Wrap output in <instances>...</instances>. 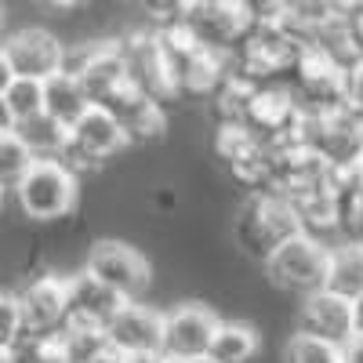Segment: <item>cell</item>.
<instances>
[{
	"label": "cell",
	"instance_id": "obj_15",
	"mask_svg": "<svg viewBox=\"0 0 363 363\" xmlns=\"http://www.w3.org/2000/svg\"><path fill=\"white\" fill-rule=\"evenodd\" d=\"M258 345H262V335H258L255 323H244V320H218L207 356H215L218 363H251V359L258 356Z\"/></svg>",
	"mask_w": 363,
	"mask_h": 363
},
{
	"label": "cell",
	"instance_id": "obj_17",
	"mask_svg": "<svg viewBox=\"0 0 363 363\" xmlns=\"http://www.w3.org/2000/svg\"><path fill=\"white\" fill-rule=\"evenodd\" d=\"M323 287L345 298H356L363 291V240H342L338 247H330Z\"/></svg>",
	"mask_w": 363,
	"mask_h": 363
},
{
	"label": "cell",
	"instance_id": "obj_2",
	"mask_svg": "<svg viewBox=\"0 0 363 363\" xmlns=\"http://www.w3.org/2000/svg\"><path fill=\"white\" fill-rule=\"evenodd\" d=\"M11 193L29 222H62L80 203V178L58 157H37Z\"/></svg>",
	"mask_w": 363,
	"mask_h": 363
},
{
	"label": "cell",
	"instance_id": "obj_26",
	"mask_svg": "<svg viewBox=\"0 0 363 363\" xmlns=\"http://www.w3.org/2000/svg\"><path fill=\"white\" fill-rule=\"evenodd\" d=\"M131 363H182V359H174V356H167V352L160 349V352H145V356H131Z\"/></svg>",
	"mask_w": 363,
	"mask_h": 363
},
{
	"label": "cell",
	"instance_id": "obj_14",
	"mask_svg": "<svg viewBox=\"0 0 363 363\" xmlns=\"http://www.w3.org/2000/svg\"><path fill=\"white\" fill-rule=\"evenodd\" d=\"M66 280H69V316L66 320H84V323L106 327L113 320V313L128 301L113 287H106L99 277H91L87 269L73 272V277H66Z\"/></svg>",
	"mask_w": 363,
	"mask_h": 363
},
{
	"label": "cell",
	"instance_id": "obj_1",
	"mask_svg": "<svg viewBox=\"0 0 363 363\" xmlns=\"http://www.w3.org/2000/svg\"><path fill=\"white\" fill-rule=\"evenodd\" d=\"M301 229L291 200L280 189H255L244 203H240L233 218V240L236 247L255 262H265L287 236Z\"/></svg>",
	"mask_w": 363,
	"mask_h": 363
},
{
	"label": "cell",
	"instance_id": "obj_21",
	"mask_svg": "<svg viewBox=\"0 0 363 363\" xmlns=\"http://www.w3.org/2000/svg\"><path fill=\"white\" fill-rule=\"evenodd\" d=\"M37 157L29 153V145L18 138V131H8L0 135V186L4 189H15L18 178L29 171V164H33Z\"/></svg>",
	"mask_w": 363,
	"mask_h": 363
},
{
	"label": "cell",
	"instance_id": "obj_6",
	"mask_svg": "<svg viewBox=\"0 0 363 363\" xmlns=\"http://www.w3.org/2000/svg\"><path fill=\"white\" fill-rule=\"evenodd\" d=\"M298 84H301V109L306 113H338L345 109L349 62L335 58L327 48L309 44L298 58Z\"/></svg>",
	"mask_w": 363,
	"mask_h": 363
},
{
	"label": "cell",
	"instance_id": "obj_8",
	"mask_svg": "<svg viewBox=\"0 0 363 363\" xmlns=\"http://www.w3.org/2000/svg\"><path fill=\"white\" fill-rule=\"evenodd\" d=\"M15 294L26 335H51L69 316V280L58 272H40V277L26 280Z\"/></svg>",
	"mask_w": 363,
	"mask_h": 363
},
{
	"label": "cell",
	"instance_id": "obj_11",
	"mask_svg": "<svg viewBox=\"0 0 363 363\" xmlns=\"http://www.w3.org/2000/svg\"><path fill=\"white\" fill-rule=\"evenodd\" d=\"M0 48H4L15 77L48 80L51 73H58V69H62V62H66V44L58 40L55 33H48V29H40V26L18 29V33L0 40Z\"/></svg>",
	"mask_w": 363,
	"mask_h": 363
},
{
	"label": "cell",
	"instance_id": "obj_9",
	"mask_svg": "<svg viewBox=\"0 0 363 363\" xmlns=\"http://www.w3.org/2000/svg\"><path fill=\"white\" fill-rule=\"evenodd\" d=\"M106 338L124 356H145L164 349V313L142 306V298H128L106 323Z\"/></svg>",
	"mask_w": 363,
	"mask_h": 363
},
{
	"label": "cell",
	"instance_id": "obj_34",
	"mask_svg": "<svg viewBox=\"0 0 363 363\" xmlns=\"http://www.w3.org/2000/svg\"><path fill=\"white\" fill-rule=\"evenodd\" d=\"M0 29H4V11H0Z\"/></svg>",
	"mask_w": 363,
	"mask_h": 363
},
{
	"label": "cell",
	"instance_id": "obj_27",
	"mask_svg": "<svg viewBox=\"0 0 363 363\" xmlns=\"http://www.w3.org/2000/svg\"><path fill=\"white\" fill-rule=\"evenodd\" d=\"M11 77H15V69H11V62H8L4 48H0V95H4V87L11 84Z\"/></svg>",
	"mask_w": 363,
	"mask_h": 363
},
{
	"label": "cell",
	"instance_id": "obj_32",
	"mask_svg": "<svg viewBox=\"0 0 363 363\" xmlns=\"http://www.w3.org/2000/svg\"><path fill=\"white\" fill-rule=\"evenodd\" d=\"M4 196H8V189H4V186H0V207H4Z\"/></svg>",
	"mask_w": 363,
	"mask_h": 363
},
{
	"label": "cell",
	"instance_id": "obj_16",
	"mask_svg": "<svg viewBox=\"0 0 363 363\" xmlns=\"http://www.w3.org/2000/svg\"><path fill=\"white\" fill-rule=\"evenodd\" d=\"M87 106H91V99H87V91H84V84H80L77 73L58 69V73H51L44 80V113H51L55 120H62L66 128L73 124V120Z\"/></svg>",
	"mask_w": 363,
	"mask_h": 363
},
{
	"label": "cell",
	"instance_id": "obj_20",
	"mask_svg": "<svg viewBox=\"0 0 363 363\" xmlns=\"http://www.w3.org/2000/svg\"><path fill=\"white\" fill-rule=\"evenodd\" d=\"M284 363H342V345L298 330L284 345Z\"/></svg>",
	"mask_w": 363,
	"mask_h": 363
},
{
	"label": "cell",
	"instance_id": "obj_31",
	"mask_svg": "<svg viewBox=\"0 0 363 363\" xmlns=\"http://www.w3.org/2000/svg\"><path fill=\"white\" fill-rule=\"evenodd\" d=\"M186 363H218V359H215V356H207V352H203V356H193V359H186Z\"/></svg>",
	"mask_w": 363,
	"mask_h": 363
},
{
	"label": "cell",
	"instance_id": "obj_30",
	"mask_svg": "<svg viewBox=\"0 0 363 363\" xmlns=\"http://www.w3.org/2000/svg\"><path fill=\"white\" fill-rule=\"evenodd\" d=\"M0 363H22L18 352H15V345H0Z\"/></svg>",
	"mask_w": 363,
	"mask_h": 363
},
{
	"label": "cell",
	"instance_id": "obj_33",
	"mask_svg": "<svg viewBox=\"0 0 363 363\" xmlns=\"http://www.w3.org/2000/svg\"><path fill=\"white\" fill-rule=\"evenodd\" d=\"M359 186H363V164H359Z\"/></svg>",
	"mask_w": 363,
	"mask_h": 363
},
{
	"label": "cell",
	"instance_id": "obj_3",
	"mask_svg": "<svg viewBox=\"0 0 363 363\" xmlns=\"http://www.w3.org/2000/svg\"><path fill=\"white\" fill-rule=\"evenodd\" d=\"M128 145H131V138H128L124 124H120V120H116L106 106L91 102V106L73 120V124H69V142H66L62 153H58V160H62V164L80 178V174H87V171L102 167L106 160L120 157Z\"/></svg>",
	"mask_w": 363,
	"mask_h": 363
},
{
	"label": "cell",
	"instance_id": "obj_5",
	"mask_svg": "<svg viewBox=\"0 0 363 363\" xmlns=\"http://www.w3.org/2000/svg\"><path fill=\"white\" fill-rule=\"evenodd\" d=\"M255 18L258 15L247 0H189L178 11V22L211 51H225L233 44H244Z\"/></svg>",
	"mask_w": 363,
	"mask_h": 363
},
{
	"label": "cell",
	"instance_id": "obj_7",
	"mask_svg": "<svg viewBox=\"0 0 363 363\" xmlns=\"http://www.w3.org/2000/svg\"><path fill=\"white\" fill-rule=\"evenodd\" d=\"M84 269L91 277H99L106 287H113L120 298H142L153 284V265L149 258L124 244V240H95L87 251V262Z\"/></svg>",
	"mask_w": 363,
	"mask_h": 363
},
{
	"label": "cell",
	"instance_id": "obj_4",
	"mask_svg": "<svg viewBox=\"0 0 363 363\" xmlns=\"http://www.w3.org/2000/svg\"><path fill=\"white\" fill-rule=\"evenodd\" d=\"M327 258H330V247L323 244V240L316 233L298 229L262 265H265V277L277 284L280 291H291V294L301 298V294L323 287V280H327Z\"/></svg>",
	"mask_w": 363,
	"mask_h": 363
},
{
	"label": "cell",
	"instance_id": "obj_29",
	"mask_svg": "<svg viewBox=\"0 0 363 363\" xmlns=\"http://www.w3.org/2000/svg\"><path fill=\"white\" fill-rule=\"evenodd\" d=\"M352 313H356V330H363V291L352 298Z\"/></svg>",
	"mask_w": 363,
	"mask_h": 363
},
{
	"label": "cell",
	"instance_id": "obj_28",
	"mask_svg": "<svg viewBox=\"0 0 363 363\" xmlns=\"http://www.w3.org/2000/svg\"><path fill=\"white\" fill-rule=\"evenodd\" d=\"M8 131H15V116H11L4 95H0V135H8Z\"/></svg>",
	"mask_w": 363,
	"mask_h": 363
},
{
	"label": "cell",
	"instance_id": "obj_19",
	"mask_svg": "<svg viewBox=\"0 0 363 363\" xmlns=\"http://www.w3.org/2000/svg\"><path fill=\"white\" fill-rule=\"evenodd\" d=\"M4 102H8V109L15 116V124L44 113V80H37V77H11V84L4 87Z\"/></svg>",
	"mask_w": 363,
	"mask_h": 363
},
{
	"label": "cell",
	"instance_id": "obj_18",
	"mask_svg": "<svg viewBox=\"0 0 363 363\" xmlns=\"http://www.w3.org/2000/svg\"><path fill=\"white\" fill-rule=\"evenodd\" d=\"M15 131L29 145L33 157H58L69 142V128L62 124V120H55L51 113H37V116L22 120V124H15Z\"/></svg>",
	"mask_w": 363,
	"mask_h": 363
},
{
	"label": "cell",
	"instance_id": "obj_25",
	"mask_svg": "<svg viewBox=\"0 0 363 363\" xmlns=\"http://www.w3.org/2000/svg\"><path fill=\"white\" fill-rule=\"evenodd\" d=\"M44 8H51V11H77V8H84L87 0H40Z\"/></svg>",
	"mask_w": 363,
	"mask_h": 363
},
{
	"label": "cell",
	"instance_id": "obj_10",
	"mask_svg": "<svg viewBox=\"0 0 363 363\" xmlns=\"http://www.w3.org/2000/svg\"><path fill=\"white\" fill-rule=\"evenodd\" d=\"M215 309L200 306V301H182V306L164 313V352L182 363L203 356L211 349V338H215Z\"/></svg>",
	"mask_w": 363,
	"mask_h": 363
},
{
	"label": "cell",
	"instance_id": "obj_12",
	"mask_svg": "<svg viewBox=\"0 0 363 363\" xmlns=\"http://www.w3.org/2000/svg\"><path fill=\"white\" fill-rule=\"evenodd\" d=\"M298 330H306L313 338L335 342L342 345L352 330H356V313H352V298L316 287L309 294H301V309H298Z\"/></svg>",
	"mask_w": 363,
	"mask_h": 363
},
{
	"label": "cell",
	"instance_id": "obj_24",
	"mask_svg": "<svg viewBox=\"0 0 363 363\" xmlns=\"http://www.w3.org/2000/svg\"><path fill=\"white\" fill-rule=\"evenodd\" d=\"M153 203H157V207H160V211H171V207H174V203H178V193H174V189H171V186H160V189H157V193H153Z\"/></svg>",
	"mask_w": 363,
	"mask_h": 363
},
{
	"label": "cell",
	"instance_id": "obj_23",
	"mask_svg": "<svg viewBox=\"0 0 363 363\" xmlns=\"http://www.w3.org/2000/svg\"><path fill=\"white\" fill-rule=\"evenodd\" d=\"M342 363H363V330H352L342 342Z\"/></svg>",
	"mask_w": 363,
	"mask_h": 363
},
{
	"label": "cell",
	"instance_id": "obj_22",
	"mask_svg": "<svg viewBox=\"0 0 363 363\" xmlns=\"http://www.w3.org/2000/svg\"><path fill=\"white\" fill-rule=\"evenodd\" d=\"M22 335H26V327H22L18 294L0 291V345H18Z\"/></svg>",
	"mask_w": 363,
	"mask_h": 363
},
{
	"label": "cell",
	"instance_id": "obj_13",
	"mask_svg": "<svg viewBox=\"0 0 363 363\" xmlns=\"http://www.w3.org/2000/svg\"><path fill=\"white\" fill-rule=\"evenodd\" d=\"M120 55H124V66H128V77L153 95L157 102L164 95H178V87L171 80V69H167V58H164V48H160V37L157 33H128L120 40Z\"/></svg>",
	"mask_w": 363,
	"mask_h": 363
}]
</instances>
